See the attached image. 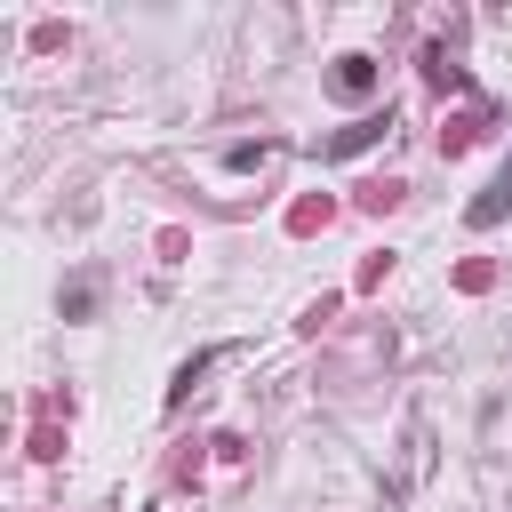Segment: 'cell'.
<instances>
[{"label": "cell", "instance_id": "cell-1", "mask_svg": "<svg viewBox=\"0 0 512 512\" xmlns=\"http://www.w3.org/2000/svg\"><path fill=\"white\" fill-rule=\"evenodd\" d=\"M376 88V56H336V72H328V96H344V104H360Z\"/></svg>", "mask_w": 512, "mask_h": 512}, {"label": "cell", "instance_id": "cell-2", "mask_svg": "<svg viewBox=\"0 0 512 512\" xmlns=\"http://www.w3.org/2000/svg\"><path fill=\"white\" fill-rule=\"evenodd\" d=\"M504 208H512V160H504V168H496V184H488V192H480V200H472V208H464V216H472V232H488V224H496V216H504Z\"/></svg>", "mask_w": 512, "mask_h": 512}, {"label": "cell", "instance_id": "cell-3", "mask_svg": "<svg viewBox=\"0 0 512 512\" xmlns=\"http://www.w3.org/2000/svg\"><path fill=\"white\" fill-rule=\"evenodd\" d=\"M376 128H384V120H360V128H344V136H336V144H328V152H360V144H368V136H376Z\"/></svg>", "mask_w": 512, "mask_h": 512}]
</instances>
